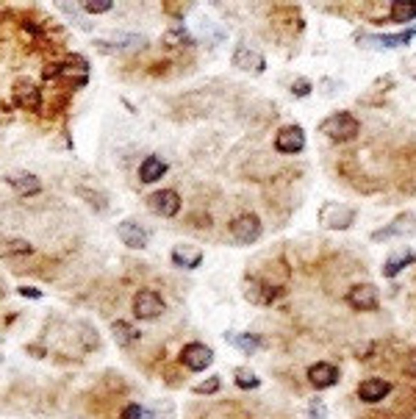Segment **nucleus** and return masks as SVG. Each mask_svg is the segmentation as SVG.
Listing matches in <instances>:
<instances>
[{
	"label": "nucleus",
	"mask_w": 416,
	"mask_h": 419,
	"mask_svg": "<svg viewBox=\"0 0 416 419\" xmlns=\"http://www.w3.org/2000/svg\"><path fill=\"white\" fill-rule=\"evenodd\" d=\"M358 120L350 114V112H336L333 117H328L325 123H322V134L325 136H331L333 142H350V139H355L358 136Z\"/></svg>",
	"instance_id": "f257e3e1"
},
{
	"label": "nucleus",
	"mask_w": 416,
	"mask_h": 419,
	"mask_svg": "<svg viewBox=\"0 0 416 419\" xmlns=\"http://www.w3.org/2000/svg\"><path fill=\"white\" fill-rule=\"evenodd\" d=\"M164 311H167V305H164L161 294L153 289H142L134 297V317L136 320H158Z\"/></svg>",
	"instance_id": "f03ea898"
},
{
	"label": "nucleus",
	"mask_w": 416,
	"mask_h": 419,
	"mask_svg": "<svg viewBox=\"0 0 416 419\" xmlns=\"http://www.w3.org/2000/svg\"><path fill=\"white\" fill-rule=\"evenodd\" d=\"M186 369H191V372H202L208 364L214 361V353H211V347L208 345H202V342H189L183 350H180V358H178Z\"/></svg>",
	"instance_id": "7ed1b4c3"
},
{
	"label": "nucleus",
	"mask_w": 416,
	"mask_h": 419,
	"mask_svg": "<svg viewBox=\"0 0 416 419\" xmlns=\"http://www.w3.org/2000/svg\"><path fill=\"white\" fill-rule=\"evenodd\" d=\"M147 205L158 217H175L180 212V194L175 189H161V192H153L147 197Z\"/></svg>",
	"instance_id": "20e7f679"
},
{
	"label": "nucleus",
	"mask_w": 416,
	"mask_h": 419,
	"mask_svg": "<svg viewBox=\"0 0 416 419\" xmlns=\"http://www.w3.org/2000/svg\"><path fill=\"white\" fill-rule=\"evenodd\" d=\"M231 236L239 242V245H253L258 242L261 236V220L256 214H242L231 223Z\"/></svg>",
	"instance_id": "39448f33"
},
{
	"label": "nucleus",
	"mask_w": 416,
	"mask_h": 419,
	"mask_svg": "<svg viewBox=\"0 0 416 419\" xmlns=\"http://www.w3.org/2000/svg\"><path fill=\"white\" fill-rule=\"evenodd\" d=\"M353 220H355V212H353V208H347V205H339V203H331V205H325L322 212H320V223L325 228H333V231L350 228Z\"/></svg>",
	"instance_id": "423d86ee"
},
{
	"label": "nucleus",
	"mask_w": 416,
	"mask_h": 419,
	"mask_svg": "<svg viewBox=\"0 0 416 419\" xmlns=\"http://www.w3.org/2000/svg\"><path fill=\"white\" fill-rule=\"evenodd\" d=\"M416 231V217L413 214H399L394 223H388L386 228L375 231L372 239L375 242H386V239H394V236H410Z\"/></svg>",
	"instance_id": "0eeeda50"
},
{
	"label": "nucleus",
	"mask_w": 416,
	"mask_h": 419,
	"mask_svg": "<svg viewBox=\"0 0 416 419\" xmlns=\"http://www.w3.org/2000/svg\"><path fill=\"white\" fill-rule=\"evenodd\" d=\"M275 147L286 156L291 153H300L305 147V131L300 125H286L283 131H278V139H275Z\"/></svg>",
	"instance_id": "6e6552de"
},
{
	"label": "nucleus",
	"mask_w": 416,
	"mask_h": 419,
	"mask_svg": "<svg viewBox=\"0 0 416 419\" xmlns=\"http://www.w3.org/2000/svg\"><path fill=\"white\" fill-rule=\"evenodd\" d=\"M347 303L355 308V311H369L377 305V289L372 283H355L350 286L347 292Z\"/></svg>",
	"instance_id": "1a4fd4ad"
},
{
	"label": "nucleus",
	"mask_w": 416,
	"mask_h": 419,
	"mask_svg": "<svg viewBox=\"0 0 416 419\" xmlns=\"http://www.w3.org/2000/svg\"><path fill=\"white\" fill-rule=\"evenodd\" d=\"M14 103L25 112H37L39 109V86L34 81H17L14 83Z\"/></svg>",
	"instance_id": "9d476101"
},
{
	"label": "nucleus",
	"mask_w": 416,
	"mask_h": 419,
	"mask_svg": "<svg viewBox=\"0 0 416 419\" xmlns=\"http://www.w3.org/2000/svg\"><path fill=\"white\" fill-rule=\"evenodd\" d=\"M308 380L314 383L317 389H331V386L339 383V369L333 364H328V361H320V364H314L308 369Z\"/></svg>",
	"instance_id": "9b49d317"
},
{
	"label": "nucleus",
	"mask_w": 416,
	"mask_h": 419,
	"mask_svg": "<svg viewBox=\"0 0 416 419\" xmlns=\"http://www.w3.org/2000/svg\"><path fill=\"white\" fill-rule=\"evenodd\" d=\"M117 234H120V239H123V245H128V247H134V250H142L145 245H147V231L139 225V223H120V228H117Z\"/></svg>",
	"instance_id": "f8f14e48"
},
{
	"label": "nucleus",
	"mask_w": 416,
	"mask_h": 419,
	"mask_svg": "<svg viewBox=\"0 0 416 419\" xmlns=\"http://www.w3.org/2000/svg\"><path fill=\"white\" fill-rule=\"evenodd\" d=\"M6 181H9V186H12L20 197H34V194H39V189H42L39 178L31 175V172H17V175H9Z\"/></svg>",
	"instance_id": "ddd939ff"
},
{
	"label": "nucleus",
	"mask_w": 416,
	"mask_h": 419,
	"mask_svg": "<svg viewBox=\"0 0 416 419\" xmlns=\"http://www.w3.org/2000/svg\"><path fill=\"white\" fill-rule=\"evenodd\" d=\"M233 64H236L239 70H245V72H261V70L267 67L264 56L256 53V50H250V48H239V50L233 53Z\"/></svg>",
	"instance_id": "4468645a"
},
{
	"label": "nucleus",
	"mask_w": 416,
	"mask_h": 419,
	"mask_svg": "<svg viewBox=\"0 0 416 419\" xmlns=\"http://www.w3.org/2000/svg\"><path fill=\"white\" fill-rule=\"evenodd\" d=\"M388 391H391V383H386V380H380V378L364 380V383L358 386V397H361L364 402H380Z\"/></svg>",
	"instance_id": "2eb2a0df"
},
{
	"label": "nucleus",
	"mask_w": 416,
	"mask_h": 419,
	"mask_svg": "<svg viewBox=\"0 0 416 419\" xmlns=\"http://www.w3.org/2000/svg\"><path fill=\"white\" fill-rule=\"evenodd\" d=\"M164 175H167V161L158 159V156L145 159L142 167H139V181H142V183H156V181L164 178Z\"/></svg>",
	"instance_id": "dca6fc26"
},
{
	"label": "nucleus",
	"mask_w": 416,
	"mask_h": 419,
	"mask_svg": "<svg viewBox=\"0 0 416 419\" xmlns=\"http://www.w3.org/2000/svg\"><path fill=\"white\" fill-rule=\"evenodd\" d=\"M200 261H202V253H200L197 247H191V245H180V247L172 250V264H175V267L194 269Z\"/></svg>",
	"instance_id": "f3484780"
},
{
	"label": "nucleus",
	"mask_w": 416,
	"mask_h": 419,
	"mask_svg": "<svg viewBox=\"0 0 416 419\" xmlns=\"http://www.w3.org/2000/svg\"><path fill=\"white\" fill-rule=\"evenodd\" d=\"M416 261V253L413 250H399V253H394L388 261H386V267H383V275L386 278H394L397 272H402L408 264H413Z\"/></svg>",
	"instance_id": "a211bd4d"
},
{
	"label": "nucleus",
	"mask_w": 416,
	"mask_h": 419,
	"mask_svg": "<svg viewBox=\"0 0 416 419\" xmlns=\"http://www.w3.org/2000/svg\"><path fill=\"white\" fill-rule=\"evenodd\" d=\"M228 342H231L233 347L245 350V353H256V350L264 345L261 336H256V334H228Z\"/></svg>",
	"instance_id": "6ab92c4d"
},
{
	"label": "nucleus",
	"mask_w": 416,
	"mask_h": 419,
	"mask_svg": "<svg viewBox=\"0 0 416 419\" xmlns=\"http://www.w3.org/2000/svg\"><path fill=\"white\" fill-rule=\"evenodd\" d=\"M112 334H114V339L125 347V345H134L136 339H139V331L134 328V325H128L125 320H117L114 325H112Z\"/></svg>",
	"instance_id": "aec40b11"
},
{
	"label": "nucleus",
	"mask_w": 416,
	"mask_h": 419,
	"mask_svg": "<svg viewBox=\"0 0 416 419\" xmlns=\"http://www.w3.org/2000/svg\"><path fill=\"white\" fill-rule=\"evenodd\" d=\"M410 17H416V0H394L391 3V20L405 23Z\"/></svg>",
	"instance_id": "412c9836"
},
{
	"label": "nucleus",
	"mask_w": 416,
	"mask_h": 419,
	"mask_svg": "<svg viewBox=\"0 0 416 419\" xmlns=\"http://www.w3.org/2000/svg\"><path fill=\"white\" fill-rule=\"evenodd\" d=\"M283 292L280 289H275V286H267V283H261V286H256V289H250L247 292V297L253 300V303H261V305H267V303H272L275 297H280Z\"/></svg>",
	"instance_id": "4be33fe9"
},
{
	"label": "nucleus",
	"mask_w": 416,
	"mask_h": 419,
	"mask_svg": "<svg viewBox=\"0 0 416 419\" xmlns=\"http://www.w3.org/2000/svg\"><path fill=\"white\" fill-rule=\"evenodd\" d=\"M413 37H416V28H408V31L399 34V37H375L372 42H375V45H386V48H399V45H408Z\"/></svg>",
	"instance_id": "5701e85b"
},
{
	"label": "nucleus",
	"mask_w": 416,
	"mask_h": 419,
	"mask_svg": "<svg viewBox=\"0 0 416 419\" xmlns=\"http://www.w3.org/2000/svg\"><path fill=\"white\" fill-rule=\"evenodd\" d=\"M3 253H6V256H31L34 247H31L25 239H12V242L3 245Z\"/></svg>",
	"instance_id": "b1692460"
},
{
	"label": "nucleus",
	"mask_w": 416,
	"mask_h": 419,
	"mask_svg": "<svg viewBox=\"0 0 416 419\" xmlns=\"http://www.w3.org/2000/svg\"><path fill=\"white\" fill-rule=\"evenodd\" d=\"M261 380H258V375L253 372V369H247V367H242V369H236V386L239 389H256Z\"/></svg>",
	"instance_id": "393cba45"
},
{
	"label": "nucleus",
	"mask_w": 416,
	"mask_h": 419,
	"mask_svg": "<svg viewBox=\"0 0 416 419\" xmlns=\"http://www.w3.org/2000/svg\"><path fill=\"white\" fill-rule=\"evenodd\" d=\"M78 194L83 197V200H89L94 208H97V212H103V208H106L109 205V197H103V194H97L94 189H86V186H78Z\"/></svg>",
	"instance_id": "a878e982"
},
{
	"label": "nucleus",
	"mask_w": 416,
	"mask_h": 419,
	"mask_svg": "<svg viewBox=\"0 0 416 419\" xmlns=\"http://www.w3.org/2000/svg\"><path fill=\"white\" fill-rule=\"evenodd\" d=\"M83 12H89V14H106V12H112V6H114V0H83Z\"/></svg>",
	"instance_id": "bb28decb"
},
{
	"label": "nucleus",
	"mask_w": 416,
	"mask_h": 419,
	"mask_svg": "<svg viewBox=\"0 0 416 419\" xmlns=\"http://www.w3.org/2000/svg\"><path fill=\"white\" fill-rule=\"evenodd\" d=\"M220 375H214V378H208V380H202V383H197L194 386V394H211V391H217L220 389Z\"/></svg>",
	"instance_id": "cd10ccee"
},
{
	"label": "nucleus",
	"mask_w": 416,
	"mask_h": 419,
	"mask_svg": "<svg viewBox=\"0 0 416 419\" xmlns=\"http://www.w3.org/2000/svg\"><path fill=\"white\" fill-rule=\"evenodd\" d=\"M123 419H150V413H147L142 405L131 402V405H125V411H123Z\"/></svg>",
	"instance_id": "c85d7f7f"
},
{
	"label": "nucleus",
	"mask_w": 416,
	"mask_h": 419,
	"mask_svg": "<svg viewBox=\"0 0 416 419\" xmlns=\"http://www.w3.org/2000/svg\"><path fill=\"white\" fill-rule=\"evenodd\" d=\"M291 92H294L297 97H305V94L311 92V81H305V78H300V81H294V86H291Z\"/></svg>",
	"instance_id": "c756f323"
},
{
	"label": "nucleus",
	"mask_w": 416,
	"mask_h": 419,
	"mask_svg": "<svg viewBox=\"0 0 416 419\" xmlns=\"http://www.w3.org/2000/svg\"><path fill=\"white\" fill-rule=\"evenodd\" d=\"M17 292H20L23 297H28V300H39V297H42V292H39V289H34V286H20Z\"/></svg>",
	"instance_id": "7c9ffc66"
},
{
	"label": "nucleus",
	"mask_w": 416,
	"mask_h": 419,
	"mask_svg": "<svg viewBox=\"0 0 416 419\" xmlns=\"http://www.w3.org/2000/svg\"><path fill=\"white\" fill-rule=\"evenodd\" d=\"M311 419H325V405L320 400L311 402Z\"/></svg>",
	"instance_id": "2f4dec72"
},
{
	"label": "nucleus",
	"mask_w": 416,
	"mask_h": 419,
	"mask_svg": "<svg viewBox=\"0 0 416 419\" xmlns=\"http://www.w3.org/2000/svg\"><path fill=\"white\" fill-rule=\"evenodd\" d=\"M405 372H408L410 378H416V364H408V367H405Z\"/></svg>",
	"instance_id": "473e14b6"
}]
</instances>
